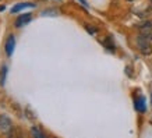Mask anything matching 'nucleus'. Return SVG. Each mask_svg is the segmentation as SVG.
<instances>
[{
	"instance_id": "obj_1",
	"label": "nucleus",
	"mask_w": 152,
	"mask_h": 138,
	"mask_svg": "<svg viewBox=\"0 0 152 138\" xmlns=\"http://www.w3.org/2000/svg\"><path fill=\"white\" fill-rule=\"evenodd\" d=\"M137 45L144 55H149L152 52V39L145 37V35H140L137 39Z\"/></svg>"
},
{
	"instance_id": "obj_2",
	"label": "nucleus",
	"mask_w": 152,
	"mask_h": 138,
	"mask_svg": "<svg viewBox=\"0 0 152 138\" xmlns=\"http://www.w3.org/2000/svg\"><path fill=\"white\" fill-rule=\"evenodd\" d=\"M13 130V123L6 115L0 116V131L3 134H10Z\"/></svg>"
},
{
	"instance_id": "obj_3",
	"label": "nucleus",
	"mask_w": 152,
	"mask_h": 138,
	"mask_svg": "<svg viewBox=\"0 0 152 138\" xmlns=\"http://www.w3.org/2000/svg\"><path fill=\"white\" fill-rule=\"evenodd\" d=\"M14 46H15V39H14L13 35H10V37L7 38V42H6V55L7 56L13 55Z\"/></svg>"
},
{
	"instance_id": "obj_4",
	"label": "nucleus",
	"mask_w": 152,
	"mask_h": 138,
	"mask_svg": "<svg viewBox=\"0 0 152 138\" xmlns=\"http://www.w3.org/2000/svg\"><path fill=\"white\" fill-rule=\"evenodd\" d=\"M29 20H31V14H29V13H25V14H23V15H20L18 18L15 20L14 25H15L17 28H21L24 24H27Z\"/></svg>"
},
{
	"instance_id": "obj_5",
	"label": "nucleus",
	"mask_w": 152,
	"mask_h": 138,
	"mask_svg": "<svg viewBox=\"0 0 152 138\" xmlns=\"http://www.w3.org/2000/svg\"><path fill=\"white\" fill-rule=\"evenodd\" d=\"M140 32H141V35H145V37L152 39V23H147V24H144V25H141Z\"/></svg>"
},
{
	"instance_id": "obj_6",
	"label": "nucleus",
	"mask_w": 152,
	"mask_h": 138,
	"mask_svg": "<svg viewBox=\"0 0 152 138\" xmlns=\"http://www.w3.org/2000/svg\"><path fill=\"white\" fill-rule=\"evenodd\" d=\"M135 109L138 112H145V99L142 96H140L137 101H135Z\"/></svg>"
},
{
	"instance_id": "obj_7",
	"label": "nucleus",
	"mask_w": 152,
	"mask_h": 138,
	"mask_svg": "<svg viewBox=\"0 0 152 138\" xmlns=\"http://www.w3.org/2000/svg\"><path fill=\"white\" fill-rule=\"evenodd\" d=\"M27 7H34V4H31V3H21V4L13 7V9H11V13H18L20 10L27 9Z\"/></svg>"
},
{
	"instance_id": "obj_8",
	"label": "nucleus",
	"mask_w": 152,
	"mask_h": 138,
	"mask_svg": "<svg viewBox=\"0 0 152 138\" xmlns=\"http://www.w3.org/2000/svg\"><path fill=\"white\" fill-rule=\"evenodd\" d=\"M6 75H7V67L3 66L1 73H0V84H1V85H4V83H6Z\"/></svg>"
},
{
	"instance_id": "obj_9",
	"label": "nucleus",
	"mask_w": 152,
	"mask_h": 138,
	"mask_svg": "<svg viewBox=\"0 0 152 138\" xmlns=\"http://www.w3.org/2000/svg\"><path fill=\"white\" fill-rule=\"evenodd\" d=\"M31 134H32V135H35V137L43 138V133H42V131L38 129V127H35V126H34L32 129H31Z\"/></svg>"
},
{
	"instance_id": "obj_10",
	"label": "nucleus",
	"mask_w": 152,
	"mask_h": 138,
	"mask_svg": "<svg viewBox=\"0 0 152 138\" xmlns=\"http://www.w3.org/2000/svg\"><path fill=\"white\" fill-rule=\"evenodd\" d=\"M1 10H4V7H3V6H1V7H0V11H1Z\"/></svg>"
},
{
	"instance_id": "obj_11",
	"label": "nucleus",
	"mask_w": 152,
	"mask_h": 138,
	"mask_svg": "<svg viewBox=\"0 0 152 138\" xmlns=\"http://www.w3.org/2000/svg\"><path fill=\"white\" fill-rule=\"evenodd\" d=\"M129 1H133V0H129Z\"/></svg>"
}]
</instances>
